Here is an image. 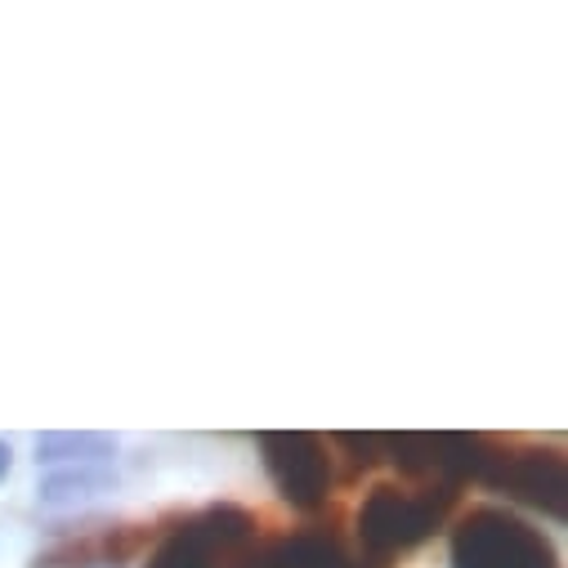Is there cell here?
Masks as SVG:
<instances>
[{"mask_svg":"<svg viewBox=\"0 0 568 568\" xmlns=\"http://www.w3.org/2000/svg\"><path fill=\"white\" fill-rule=\"evenodd\" d=\"M453 501L448 484L416 479V484H376L358 506V537L372 555H394L435 532Z\"/></svg>","mask_w":568,"mask_h":568,"instance_id":"6da1fadb","label":"cell"},{"mask_svg":"<svg viewBox=\"0 0 568 568\" xmlns=\"http://www.w3.org/2000/svg\"><path fill=\"white\" fill-rule=\"evenodd\" d=\"M251 537H255V515L237 506H211L180 528H171L149 568H242L251 559Z\"/></svg>","mask_w":568,"mask_h":568,"instance_id":"7a4b0ae2","label":"cell"},{"mask_svg":"<svg viewBox=\"0 0 568 568\" xmlns=\"http://www.w3.org/2000/svg\"><path fill=\"white\" fill-rule=\"evenodd\" d=\"M453 568H555V550L519 515L475 506L453 532Z\"/></svg>","mask_w":568,"mask_h":568,"instance_id":"3957f363","label":"cell"},{"mask_svg":"<svg viewBox=\"0 0 568 568\" xmlns=\"http://www.w3.org/2000/svg\"><path fill=\"white\" fill-rule=\"evenodd\" d=\"M264 466L296 510H318L332 493V457L318 435H260Z\"/></svg>","mask_w":568,"mask_h":568,"instance_id":"277c9868","label":"cell"},{"mask_svg":"<svg viewBox=\"0 0 568 568\" xmlns=\"http://www.w3.org/2000/svg\"><path fill=\"white\" fill-rule=\"evenodd\" d=\"M242 568H349V564L323 532H305L292 541H277L264 555H251Z\"/></svg>","mask_w":568,"mask_h":568,"instance_id":"52a82bcc","label":"cell"},{"mask_svg":"<svg viewBox=\"0 0 568 568\" xmlns=\"http://www.w3.org/2000/svg\"><path fill=\"white\" fill-rule=\"evenodd\" d=\"M121 453L116 435L103 430H54L37 439V466H112V457Z\"/></svg>","mask_w":568,"mask_h":568,"instance_id":"5b68a950","label":"cell"},{"mask_svg":"<svg viewBox=\"0 0 568 568\" xmlns=\"http://www.w3.org/2000/svg\"><path fill=\"white\" fill-rule=\"evenodd\" d=\"M14 475V444L0 439V488H6V479Z\"/></svg>","mask_w":568,"mask_h":568,"instance_id":"ba28073f","label":"cell"},{"mask_svg":"<svg viewBox=\"0 0 568 568\" xmlns=\"http://www.w3.org/2000/svg\"><path fill=\"white\" fill-rule=\"evenodd\" d=\"M116 484L121 479H116L112 466H59L41 479L37 497H41V506H77V501L116 493Z\"/></svg>","mask_w":568,"mask_h":568,"instance_id":"8992f818","label":"cell"}]
</instances>
